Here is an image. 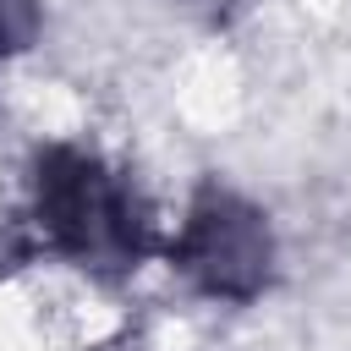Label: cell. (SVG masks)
I'll use <instances>...</instances> for the list:
<instances>
[{
  "mask_svg": "<svg viewBox=\"0 0 351 351\" xmlns=\"http://www.w3.org/2000/svg\"><path fill=\"white\" fill-rule=\"evenodd\" d=\"M27 27H33L27 0H0V49H16L27 38Z\"/></svg>",
  "mask_w": 351,
  "mask_h": 351,
  "instance_id": "cell-3",
  "label": "cell"
},
{
  "mask_svg": "<svg viewBox=\"0 0 351 351\" xmlns=\"http://www.w3.org/2000/svg\"><path fill=\"white\" fill-rule=\"evenodd\" d=\"M176 263L208 296L241 302L269 280V230H263L258 208H247L225 192H203L181 225Z\"/></svg>",
  "mask_w": 351,
  "mask_h": 351,
  "instance_id": "cell-2",
  "label": "cell"
},
{
  "mask_svg": "<svg viewBox=\"0 0 351 351\" xmlns=\"http://www.w3.org/2000/svg\"><path fill=\"white\" fill-rule=\"evenodd\" d=\"M38 214L55 247L82 263L121 269L143 252V214L132 192L88 154L49 148L38 159Z\"/></svg>",
  "mask_w": 351,
  "mask_h": 351,
  "instance_id": "cell-1",
  "label": "cell"
}]
</instances>
